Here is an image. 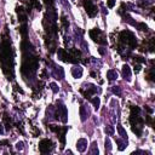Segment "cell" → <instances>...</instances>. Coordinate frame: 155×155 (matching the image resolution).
I'll list each match as a JSON object with an SVG mask.
<instances>
[{"instance_id":"cell-1","label":"cell","mask_w":155,"mask_h":155,"mask_svg":"<svg viewBox=\"0 0 155 155\" xmlns=\"http://www.w3.org/2000/svg\"><path fill=\"white\" fill-rule=\"evenodd\" d=\"M57 116H56V119H58L59 116H61V120H62V123H67L68 121V112H67V108L64 107L61 102H58L57 103Z\"/></svg>"},{"instance_id":"cell-2","label":"cell","mask_w":155,"mask_h":155,"mask_svg":"<svg viewBox=\"0 0 155 155\" xmlns=\"http://www.w3.org/2000/svg\"><path fill=\"white\" fill-rule=\"evenodd\" d=\"M90 37H91L93 40L96 41V42H98V44H103V45H105V44H107V40L104 39V37H103L102 32H101L98 28H96V29H92L91 32H90Z\"/></svg>"},{"instance_id":"cell-3","label":"cell","mask_w":155,"mask_h":155,"mask_svg":"<svg viewBox=\"0 0 155 155\" xmlns=\"http://www.w3.org/2000/svg\"><path fill=\"white\" fill-rule=\"evenodd\" d=\"M84 6H85L86 12L90 17H95L97 15V12H98V9L93 5V3H92L91 0H84Z\"/></svg>"},{"instance_id":"cell-4","label":"cell","mask_w":155,"mask_h":155,"mask_svg":"<svg viewBox=\"0 0 155 155\" xmlns=\"http://www.w3.org/2000/svg\"><path fill=\"white\" fill-rule=\"evenodd\" d=\"M39 149H40L41 153H49L53 149V143L50 141V139H42L39 144Z\"/></svg>"},{"instance_id":"cell-5","label":"cell","mask_w":155,"mask_h":155,"mask_svg":"<svg viewBox=\"0 0 155 155\" xmlns=\"http://www.w3.org/2000/svg\"><path fill=\"white\" fill-rule=\"evenodd\" d=\"M76 148H78V150L80 151V153H84V151L87 149V139H85V138H80V139H78Z\"/></svg>"},{"instance_id":"cell-6","label":"cell","mask_w":155,"mask_h":155,"mask_svg":"<svg viewBox=\"0 0 155 155\" xmlns=\"http://www.w3.org/2000/svg\"><path fill=\"white\" fill-rule=\"evenodd\" d=\"M53 75H55L56 79H58V80H62L64 76V72L62 67H55L53 68Z\"/></svg>"},{"instance_id":"cell-7","label":"cell","mask_w":155,"mask_h":155,"mask_svg":"<svg viewBox=\"0 0 155 155\" xmlns=\"http://www.w3.org/2000/svg\"><path fill=\"white\" fill-rule=\"evenodd\" d=\"M123 76L125 78L127 81L131 80V69H130V67H128L127 64H125L123 67Z\"/></svg>"},{"instance_id":"cell-8","label":"cell","mask_w":155,"mask_h":155,"mask_svg":"<svg viewBox=\"0 0 155 155\" xmlns=\"http://www.w3.org/2000/svg\"><path fill=\"white\" fill-rule=\"evenodd\" d=\"M72 74H73V76L75 79H79V78H81L82 75V68L81 67H74L72 69Z\"/></svg>"},{"instance_id":"cell-9","label":"cell","mask_w":155,"mask_h":155,"mask_svg":"<svg viewBox=\"0 0 155 155\" xmlns=\"http://www.w3.org/2000/svg\"><path fill=\"white\" fill-rule=\"evenodd\" d=\"M107 78H108V80H110V81L116 80L118 79V72L114 70V69H110V70H108V73H107Z\"/></svg>"},{"instance_id":"cell-10","label":"cell","mask_w":155,"mask_h":155,"mask_svg":"<svg viewBox=\"0 0 155 155\" xmlns=\"http://www.w3.org/2000/svg\"><path fill=\"white\" fill-rule=\"evenodd\" d=\"M23 10H24L23 7H18V9H17V14H18L19 21H21V22H26V21H27V15L24 14Z\"/></svg>"},{"instance_id":"cell-11","label":"cell","mask_w":155,"mask_h":155,"mask_svg":"<svg viewBox=\"0 0 155 155\" xmlns=\"http://www.w3.org/2000/svg\"><path fill=\"white\" fill-rule=\"evenodd\" d=\"M118 132H119V135L125 139V141L127 142V133H126V131L124 130V127L121 126V125H118Z\"/></svg>"},{"instance_id":"cell-12","label":"cell","mask_w":155,"mask_h":155,"mask_svg":"<svg viewBox=\"0 0 155 155\" xmlns=\"http://www.w3.org/2000/svg\"><path fill=\"white\" fill-rule=\"evenodd\" d=\"M91 102H92V104H93V107H95V109H98L99 108V105H101L99 97H93L91 99Z\"/></svg>"},{"instance_id":"cell-13","label":"cell","mask_w":155,"mask_h":155,"mask_svg":"<svg viewBox=\"0 0 155 155\" xmlns=\"http://www.w3.org/2000/svg\"><path fill=\"white\" fill-rule=\"evenodd\" d=\"M87 114H88V112L86 113L85 107H84V105H81V107H80V115H81V120H82V121H85V120H86Z\"/></svg>"},{"instance_id":"cell-14","label":"cell","mask_w":155,"mask_h":155,"mask_svg":"<svg viewBox=\"0 0 155 155\" xmlns=\"http://www.w3.org/2000/svg\"><path fill=\"white\" fill-rule=\"evenodd\" d=\"M116 144H118V149L120 151H123L124 149L126 148V144H125V143H124L121 139H119V138H116Z\"/></svg>"},{"instance_id":"cell-15","label":"cell","mask_w":155,"mask_h":155,"mask_svg":"<svg viewBox=\"0 0 155 155\" xmlns=\"http://www.w3.org/2000/svg\"><path fill=\"white\" fill-rule=\"evenodd\" d=\"M104 132L107 133V135H109V136H113V135H114V127H113V126H107V127L104 128Z\"/></svg>"},{"instance_id":"cell-16","label":"cell","mask_w":155,"mask_h":155,"mask_svg":"<svg viewBox=\"0 0 155 155\" xmlns=\"http://www.w3.org/2000/svg\"><path fill=\"white\" fill-rule=\"evenodd\" d=\"M91 154H98V148H97V142H93L91 146Z\"/></svg>"},{"instance_id":"cell-17","label":"cell","mask_w":155,"mask_h":155,"mask_svg":"<svg viewBox=\"0 0 155 155\" xmlns=\"http://www.w3.org/2000/svg\"><path fill=\"white\" fill-rule=\"evenodd\" d=\"M105 149H107L108 151L112 150V143H110L109 138H107V139H105Z\"/></svg>"},{"instance_id":"cell-18","label":"cell","mask_w":155,"mask_h":155,"mask_svg":"<svg viewBox=\"0 0 155 155\" xmlns=\"http://www.w3.org/2000/svg\"><path fill=\"white\" fill-rule=\"evenodd\" d=\"M137 28H138L139 30H148V27H147L144 23H138V24H137Z\"/></svg>"},{"instance_id":"cell-19","label":"cell","mask_w":155,"mask_h":155,"mask_svg":"<svg viewBox=\"0 0 155 155\" xmlns=\"http://www.w3.org/2000/svg\"><path fill=\"white\" fill-rule=\"evenodd\" d=\"M19 33H21V34H22L24 38L27 37V26H23V27H21V29H19Z\"/></svg>"},{"instance_id":"cell-20","label":"cell","mask_w":155,"mask_h":155,"mask_svg":"<svg viewBox=\"0 0 155 155\" xmlns=\"http://www.w3.org/2000/svg\"><path fill=\"white\" fill-rule=\"evenodd\" d=\"M24 143H23V142H17V143H16V149H17V150H23V148H24Z\"/></svg>"},{"instance_id":"cell-21","label":"cell","mask_w":155,"mask_h":155,"mask_svg":"<svg viewBox=\"0 0 155 155\" xmlns=\"http://www.w3.org/2000/svg\"><path fill=\"white\" fill-rule=\"evenodd\" d=\"M50 87H51V90L55 92V93H56V92H58V86L56 85L55 82H51V84H50Z\"/></svg>"},{"instance_id":"cell-22","label":"cell","mask_w":155,"mask_h":155,"mask_svg":"<svg viewBox=\"0 0 155 155\" xmlns=\"http://www.w3.org/2000/svg\"><path fill=\"white\" fill-rule=\"evenodd\" d=\"M113 92H114L115 95H118V96H120V95H121V91H120V87H119V86H114V87H113Z\"/></svg>"},{"instance_id":"cell-23","label":"cell","mask_w":155,"mask_h":155,"mask_svg":"<svg viewBox=\"0 0 155 155\" xmlns=\"http://www.w3.org/2000/svg\"><path fill=\"white\" fill-rule=\"evenodd\" d=\"M107 5H108V7H114V5H115V0H108L107 1Z\"/></svg>"},{"instance_id":"cell-24","label":"cell","mask_w":155,"mask_h":155,"mask_svg":"<svg viewBox=\"0 0 155 155\" xmlns=\"http://www.w3.org/2000/svg\"><path fill=\"white\" fill-rule=\"evenodd\" d=\"M141 62V63H144V62H146V59H143L141 57V56H136V57H135V62Z\"/></svg>"},{"instance_id":"cell-25","label":"cell","mask_w":155,"mask_h":155,"mask_svg":"<svg viewBox=\"0 0 155 155\" xmlns=\"http://www.w3.org/2000/svg\"><path fill=\"white\" fill-rule=\"evenodd\" d=\"M139 70H141V65H139V64H136V65H135V72L138 73Z\"/></svg>"},{"instance_id":"cell-26","label":"cell","mask_w":155,"mask_h":155,"mask_svg":"<svg viewBox=\"0 0 155 155\" xmlns=\"http://www.w3.org/2000/svg\"><path fill=\"white\" fill-rule=\"evenodd\" d=\"M59 1H61V3H62V4L65 6V7H69V4L67 3V1H65V0H59Z\"/></svg>"},{"instance_id":"cell-27","label":"cell","mask_w":155,"mask_h":155,"mask_svg":"<svg viewBox=\"0 0 155 155\" xmlns=\"http://www.w3.org/2000/svg\"><path fill=\"white\" fill-rule=\"evenodd\" d=\"M99 53H101V55H104V53H105V50L103 49V47H101V49H99Z\"/></svg>"},{"instance_id":"cell-28","label":"cell","mask_w":155,"mask_h":155,"mask_svg":"<svg viewBox=\"0 0 155 155\" xmlns=\"http://www.w3.org/2000/svg\"><path fill=\"white\" fill-rule=\"evenodd\" d=\"M1 133H4V127H3V125L0 124V135H1Z\"/></svg>"},{"instance_id":"cell-29","label":"cell","mask_w":155,"mask_h":155,"mask_svg":"<svg viewBox=\"0 0 155 155\" xmlns=\"http://www.w3.org/2000/svg\"><path fill=\"white\" fill-rule=\"evenodd\" d=\"M45 3L47 5H52V0H45Z\"/></svg>"},{"instance_id":"cell-30","label":"cell","mask_w":155,"mask_h":155,"mask_svg":"<svg viewBox=\"0 0 155 155\" xmlns=\"http://www.w3.org/2000/svg\"><path fill=\"white\" fill-rule=\"evenodd\" d=\"M72 1H74V0H72Z\"/></svg>"}]
</instances>
